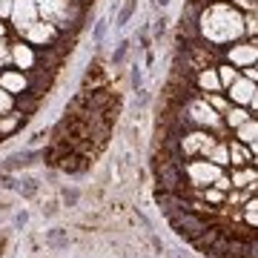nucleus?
I'll list each match as a JSON object with an SVG mask.
<instances>
[{
    "mask_svg": "<svg viewBox=\"0 0 258 258\" xmlns=\"http://www.w3.org/2000/svg\"><path fill=\"white\" fill-rule=\"evenodd\" d=\"M15 109V95H9L3 86H0V115H6V112Z\"/></svg>",
    "mask_w": 258,
    "mask_h": 258,
    "instance_id": "nucleus-27",
    "label": "nucleus"
},
{
    "mask_svg": "<svg viewBox=\"0 0 258 258\" xmlns=\"http://www.w3.org/2000/svg\"><path fill=\"white\" fill-rule=\"evenodd\" d=\"M249 118H252V112H249L247 106H235V103H230L227 112H224V126L232 132V129H238L241 123H247Z\"/></svg>",
    "mask_w": 258,
    "mask_h": 258,
    "instance_id": "nucleus-14",
    "label": "nucleus"
},
{
    "mask_svg": "<svg viewBox=\"0 0 258 258\" xmlns=\"http://www.w3.org/2000/svg\"><path fill=\"white\" fill-rule=\"evenodd\" d=\"M207 158H210L212 164H218V166H224V169H230V147H227V138L218 141V144H215V149H212Z\"/></svg>",
    "mask_w": 258,
    "mask_h": 258,
    "instance_id": "nucleus-16",
    "label": "nucleus"
},
{
    "mask_svg": "<svg viewBox=\"0 0 258 258\" xmlns=\"http://www.w3.org/2000/svg\"><path fill=\"white\" fill-rule=\"evenodd\" d=\"M135 9H138V0H123V6L118 9V15H115V26L123 29L132 20V15H135Z\"/></svg>",
    "mask_w": 258,
    "mask_h": 258,
    "instance_id": "nucleus-18",
    "label": "nucleus"
},
{
    "mask_svg": "<svg viewBox=\"0 0 258 258\" xmlns=\"http://www.w3.org/2000/svg\"><path fill=\"white\" fill-rule=\"evenodd\" d=\"M207 98V103H210L215 112H227V106H230V98H227V92H210V95H204Z\"/></svg>",
    "mask_w": 258,
    "mask_h": 258,
    "instance_id": "nucleus-19",
    "label": "nucleus"
},
{
    "mask_svg": "<svg viewBox=\"0 0 258 258\" xmlns=\"http://www.w3.org/2000/svg\"><path fill=\"white\" fill-rule=\"evenodd\" d=\"M0 86L9 95L20 98V95L32 92V72L18 69V66H0Z\"/></svg>",
    "mask_w": 258,
    "mask_h": 258,
    "instance_id": "nucleus-6",
    "label": "nucleus"
},
{
    "mask_svg": "<svg viewBox=\"0 0 258 258\" xmlns=\"http://www.w3.org/2000/svg\"><path fill=\"white\" fill-rule=\"evenodd\" d=\"M9 35H12V26L6 20H0V37H9Z\"/></svg>",
    "mask_w": 258,
    "mask_h": 258,
    "instance_id": "nucleus-35",
    "label": "nucleus"
},
{
    "mask_svg": "<svg viewBox=\"0 0 258 258\" xmlns=\"http://www.w3.org/2000/svg\"><path fill=\"white\" fill-rule=\"evenodd\" d=\"M215 72H218V81H221V86H224V92H227V86H230L235 78L241 75V69H235L232 63H227V60H221V63L215 66Z\"/></svg>",
    "mask_w": 258,
    "mask_h": 258,
    "instance_id": "nucleus-17",
    "label": "nucleus"
},
{
    "mask_svg": "<svg viewBox=\"0 0 258 258\" xmlns=\"http://www.w3.org/2000/svg\"><path fill=\"white\" fill-rule=\"evenodd\" d=\"M244 37H258V12H244Z\"/></svg>",
    "mask_w": 258,
    "mask_h": 258,
    "instance_id": "nucleus-21",
    "label": "nucleus"
},
{
    "mask_svg": "<svg viewBox=\"0 0 258 258\" xmlns=\"http://www.w3.org/2000/svg\"><path fill=\"white\" fill-rule=\"evenodd\" d=\"M35 20H40V9H37V0H15L12 6V18H9V26H12V35L20 37L26 32Z\"/></svg>",
    "mask_w": 258,
    "mask_h": 258,
    "instance_id": "nucleus-5",
    "label": "nucleus"
},
{
    "mask_svg": "<svg viewBox=\"0 0 258 258\" xmlns=\"http://www.w3.org/2000/svg\"><path fill=\"white\" fill-rule=\"evenodd\" d=\"M166 23H169V20L166 18H161V20H155V26H152V32H155V37H161L166 32Z\"/></svg>",
    "mask_w": 258,
    "mask_h": 258,
    "instance_id": "nucleus-33",
    "label": "nucleus"
},
{
    "mask_svg": "<svg viewBox=\"0 0 258 258\" xmlns=\"http://www.w3.org/2000/svg\"><path fill=\"white\" fill-rule=\"evenodd\" d=\"M255 69H258V60H255Z\"/></svg>",
    "mask_w": 258,
    "mask_h": 258,
    "instance_id": "nucleus-40",
    "label": "nucleus"
},
{
    "mask_svg": "<svg viewBox=\"0 0 258 258\" xmlns=\"http://www.w3.org/2000/svg\"><path fill=\"white\" fill-rule=\"evenodd\" d=\"M23 123H26V115L20 109H12V112H6V115H0V141L12 138Z\"/></svg>",
    "mask_w": 258,
    "mask_h": 258,
    "instance_id": "nucleus-12",
    "label": "nucleus"
},
{
    "mask_svg": "<svg viewBox=\"0 0 258 258\" xmlns=\"http://www.w3.org/2000/svg\"><path fill=\"white\" fill-rule=\"evenodd\" d=\"M241 75H244L247 81L258 83V69H255V63H252V66H247V69H241Z\"/></svg>",
    "mask_w": 258,
    "mask_h": 258,
    "instance_id": "nucleus-32",
    "label": "nucleus"
},
{
    "mask_svg": "<svg viewBox=\"0 0 258 258\" xmlns=\"http://www.w3.org/2000/svg\"><path fill=\"white\" fill-rule=\"evenodd\" d=\"M232 135H235V141H241V144H252V141H258V118L252 115V118L247 120V123H241L238 129H232Z\"/></svg>",
    "mask_w": 258,
    "mask_h": 258,
    "instance_id": "nucleus-15",
    "label": "nucleus"
},
{
    "mask_svg": "<svg viewBox=\"0 0 258 258\" xmlns=\"http://www.w3.org/2000/svg\"><path fill=\"white\" fill-rule=\"evenodd\" d=\"M147 103H149V92L144 89V86H141V89H138V95H135V106H138V109H144Z\"/></svg>",
    "mask_w": 258,
    "mask_h": 258,
    "instance_id": "nucleus-30",
    "label": "nucleus"
},
{
    "mask_svg": "<svg viewBox=\"0 0 258 258\" xmlns=\"http://www.w3.org/2000/svg\"><path fill=\"white\" fill-rule=\"evenodd\" d=\"M249 152H252V155H258V141H252V144H249Z\"/></svg>",
    "mask_w": 258,
    "mask_h": 258,
    "instance_id": "nucleus-37",
    "label": "nucleus"
},
{
    "mask_svg": "<svg viewBox=\"0 0 258 258\" xmlns=\"http://www.w3.org/2000/svg\"><path fill=\"white\" fill-rule=\"evenodd\" d=\"M252 166H255V169H258V155H252Z\"/></svg>",
    "mask_w": 258,
    "mask_h": 258,
    "instance_id": "nucleus-38",
    "label": "nucleus"
},
{
    "mask_svg": "<svg viewBox=\"0 0 258 258\" xmlns=\"http://www.w3.org/2000/svg\"><path fill=\"white\" fill-rule=\"evenodd\" d=\"M129 49H132V40H120L118 46H115V52H112V66H123L126 63Z\"/></svg>",
    "mask_w": 258,
    "mask_h": 258,
    "instance_id": "nucleus-20",
    "label": "nucleus"
},
{
    "mask_svg": "<svg viewBox=\"0 0 258 258\" xmlns=\"http://www.w3.org/2000/svg\"><path fill=\"white\" fill-rule=\"evenodd\" d=\"M247 109L252 112V115H255V112H258V92L252 95V101H249V106H247Z\"/></svg>",
    "mask_w": 258,
    "mask_h": 258,
    "instance_id": "nucleus-36",
    "label": "nucleus"
},
{
    "mask_svg": "<svg viewBox=\"0 0 258 258\" xmlns=\"http://www.w3.org/2000/svg\"><path fill=\"white\" fill-rule=\"evenodd\" d=\"M178 141H181L184 158H207L221 138L215 132H207V129H184Z\"/></svg>",
    "mask_w": 258,
    "mask_h": 258,
    "instance_id": "nucleus-3",
    "label": "nucleus"
},
{
    "mask_svg": "<svg viewBox=\"0 0 258 258\" xmlns=\"http://www.w3.org/2000/svg\"><path fill=\"white\" fill-rule=\"evenodd\" d=\"M0 66H12V35L0 37Z\"/></svg>",
    "mask_w": 258,
    "mask_h": 258,
    "instance_id": "nucleus-23",
    "label": "nucleus"
},
{
    "mask_svg": "<svg viewBox=\"0 0 258 258\" xmlns=\"http://www.w3.org/2000/svg\"><path fill=\"white\" fill-rule=\"evenodd\" d=\"M255 118H258V112H255Z\"/></svg>",
    "mask_w": 258,
    "mask_h": 258,
    "instance_id": "nucleus-41",
    "label": "nucleus"
},
{
    "mask_svg": "<svg viewBox=\"0 0 258 258\" xmlns=\"http://www.w3.org/2000/svg\"><path fill=\"white\" fill-rule=\"evenodd\" d=\"M129 83H132L135 92L144 86V72H141V66H132V69H129Z\"/></svg>",
    "mask_w": 258,
    "mask_h": 258,
    "instance_id": "nucleus-28",
    "label": "nucleus"
},
{
    "mask_svg": "<svg viewBox=\"0 0 258 258\" xmlns=\"http://www.w3.org/2000/svg\"><path fill=\"white\" fill-rule=\"evenodd\" d=\"M46 241L52 244V247H57V249L69 244V238H66V232H63V230H49V232H46Z\"/></svg>",
    "mask_w": 258,
    "mask_h": 258,
    "instance_id": "nucleus-26",
    "label": "nucleus"
},
{
    "mask_svg": "<svg viewBox=\"0 0 258 258\" xmlns=\"http://www.w3.org/2000/svg\"><path fill=\"white\" fill-rule=\"evenodd\" d=\"M166 3H169V0H158V6H166Z\"/></svg>",
    "mask_w": 258,
    "mask_h": 258,
    "instance_id": "nucleus-39",
    "label": "nucleus"
},
{
    "mask_svg": "<svg viewBox=\"0 0 258 258\" xmlns=\"http://www.w3.org/2000/svg\"><path fill=\"white\" fill-rule=\"evenodd\" d=\"M198 35H201V40H207L212 46L227 49L230 43L244 37V12L235 9L227 0H212V3L201 6Z\"/></svg>",
    "mask_w": 258,
    "mask_h": 258,
    "instance_id": "nucleus-1",
    "label": "nucleus"
},
{
    "mask_svg": "<svg viewBox=\"0 0 258 258\" xmlns=\"http://www.w3.org/2000/svg\"><path fill=\"white\" fill-rule=\"evenodd\" d=\"M255 92H258V83L247 81L244 75H238V78L227 86V98H230V103H235V106H249V101H252Z\"/></svg>",
    "mask_w": 258,
    "mask_h": 258,
    "instance_id": "nucleus-9",
    "label": "nucleus"
},
{
    "mask_svg": "<svg viewBox=\"0 0 258 258\" xmlns=\"http://www.w3.org/2000/svg\"><path fill=\"white\" fill-rule=\"evenodd\" d=\"M227 147H230V166L238 169V166H247L252 161V152H249L247 144H241L235 138H227Z\"/></svg>",
    "mask_w": 258,
    "mask_h": 258,
    "instance_id": "nucleus-13",
    "label": "nucleus"
},
{
    "mask_svg": "<svg viewBox=\"0 0 258 258\" xmlns=\"http://www.w3.org/2000/svg\"><path fill=\"white\" fill-rule=\"evenodd\" d=\"M230 181L232 189H247L249 195H255L258 189V169L255 166H238V169H230Z\"/></svg>",
    "mask_w": 258,
    "mask_h": 258,
    "instance_id": "nucleus-11",
    "label": "nucleus"
},
{
    "mask_svg": "<svg viewBox=\"0 0 258 258\" xmlns=\"http://www.w3.org/2000/svg\"><path fill=\"white\" fill-rule=\"evenodd\" d=\"M12 6H15V0H0V20H6V23H9Z\"/></svg>",
    "mask_w": 258,
    "mask_h": 258,
    "instance_id": "nucleus-29",
    "label": "nucleus"
},
{
    "mask_svg": "<svg viewBox=\"0 0 258 258\" xmlns=\"http://www.w3.org/2000/svg\"><path fill=\"white\" fill-rule=\"evenodd\" d=\"M12 66L26 69V72L37 69V49L29 46L23 37H15V35H12Z\"/></svg>",
    "mask_w": 258,
    "mask_h": 258,
    "instance_id": "nucleus-8",
    "label": "nucleus"
},
{
    "mask_svg": "<svg viewBox=\"0 0 258 258\" xmlns=\"http://www.w3.org/2000/svg\"><path fill=\"white\" fill-rule=\"evenodd\" d=\"M60 201H63V207H78V201H81V189L63 186V189H60Z\"/></svg>",
    "mask_w": 258,
    "mask_h": 258,
    "instance_id": "nucleus-22",
    "label": "nucleus"
},
{
    "mask_svg": "<svg viewBox=\"0 0 258 258\" xmlns=\"http://www.w3.org/2000/svg\"><path fill=\"white\" fill-rule=\"evenodd\" d=\"M192 86L198 95H210V92H224L221 81H218V72L215 66H207V69H198L192 75Z\"/></svg>",
    "mask_w": 258,
    "mask_h": 258,
    "instance_id": "nucleus-10",
    "label": "nucleus"
},
{
    "mask_svg": "<svg viewBox=\"0 0 258 258\" xmlns=\"http://www.w3.org/2000/svg\"><path fill=\"white\" fill-rule=\"evenodd\" d=\"M241 210L244 212H258V195H249L247 201L241 204Z\"/></svg>",
    "mask_w": 258,
    "mask_h": 258,
    "instance_id": "nucleus-31",
    "label": "nucleus"
},
{
    "mask_svg": "<svg viewBox=\"0 0 258 258\" xmlns=\"http://www.w3.org/2000/svg\"><path fill=\"white\" fill-rule=\"evenodd\" d=\"M224 60L232 63L235 69H247V66H252L258 60V46L252 40H247V37H241V40H235V43H230L224 49Z\"/></svg>",
    "mask_w": 258,
    "mask_h": 258,
    "instance_id": "nucleus-7",
    "label": "nucleus"
},
{
    "mask_svg": "<svg viewBox=\"0 0 258 258\" xmlns=\"http://www.w3.org/2000/svg\"><path fill=\"white\" fill-rule=\"evenodd\" d=\"M20 37L35 49H52V46H57L60 40H66L69 35H66L63 29H57L55 23H49V20H35Z\"/></svg>",
    "mask_w": 258,
    "mask_h": 258,
    "instance_id": "nucleus-4",
    "label": "nucleus"
},
{
    "mask_svg": "<svg viewBox=\"0 0 258 258\" xmlns=\"http://www.w3.org/2000/svg\"><path fill=\"white\" fill-rule=\"evenodd\" d=\"M26 221H29L26 212H18V215H15V227H26Z\"/></svg>",
    "mask_w": 258,
    "mask_h": 258,
    "instance_id": "nucleus-34",
    "label": "nucleus"
},
{
    "mask_svg": "<svg viewBox=\"0 0 258 258\" xmlns=\"http://www.w3.org/2000/svg\"><path fill=\"white\" fill-rule=\"evenodd\" d=\"M227 172L224 166L212 164L210 158H186L184 161V178H186V186H212L215 178Z\"/></svg>",
    "mask_w": 258,
    "mask_h": 258,
    "instance_id": "nucleus-2",
    "label": "nucleus"
},
{
    "mask_svg": "<svg viewBox=\"0 0 258 258\" xmlns=\"http://www.w3.org/2000/svg\"><path fill=\"white\" fill-rule=\"evenodd\" d=\"M106 29H109V20H106V18H101L98 23H95V29H92V40H95V46H98V49H101L103 37H106Z\"/></svg>",
    "mask_w": 258,
    "mask_h": 258,
    "instance_id": "nucleus-25",
    "label": "nucleus"
},
{
    "mask_svg": "<svg viewBox=\"0 0 258 258\" xmlns=\"http://www.w3.org/2000/svg\"><path fill=\"white\" fill-rule=\"evenodd\" d=\"M37 189H40V181H37V178H23V181H20V192H23V198H35Z\"/></svg>",
    "mask_w": 258,
    "mask_h": 258,
    "instance_id": "nucleus-24",
    "label": "nucleus"
}]
</instances>
